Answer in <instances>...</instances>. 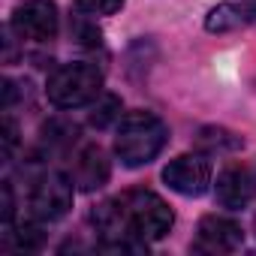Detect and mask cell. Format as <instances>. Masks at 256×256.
Instances as JSON below:
<instances>
[{"mask_svg": "<svg viewBox=\"0 0 256 256\" xmlns=\"http://www.w3.org/2000/svg\"><path fill=\"white\" fill-rule=\"evenodd\" d=\"M166 142H169V126L163 124V118L139 108L120 118L118 136H114V154L126 169H139L157 160Z\"/></svg>", "mask_w": 256, "mask_h": 256, "instance_id": "obj_1", "label": "cell"}, {"mask_svg": "<svg viewBox=\"0 0 256 256\" xmlns=\"http://www.w3.org/2000/svg\"><path fill=\"white\" fill-rule=\"evenodd\" d=\"M102 94V72L94 64H64L52 72L46 96L58 108H78Z\"/></svg>", "mask_w": 256, "mask_h": 256, "instance_id": "obj_2", "label": "cell"}, {"mask_svg": "<svg viewBox=\"0 0 256 256\" xmlns=\"http://www.w3.org/2000/svg\"><path fill=\"white\" fill-rule=\"evenodd\" d=\"M72 208V178L60 172H46L30 190V211L36 220H60Z\"/></svg>", "mask_w": 256, "mask_h": 256, "instance_id": "obj_3", "label": "cell"}, {"mask_svg": "<svg viewBox=\"0 0 256 256\" xmlns=\"http://www.w3.org/2000/svg\"><path fill=\"white\" fill-rule=\"evenodd\" d=\"M12 30L30 42H48L58 34L54 0H24L12 10Z\"/></svg>", "mask_w": 256, "mask_h": 256, "instance_id": "obj_4", "label": "cell"}, {"mask_svg": "<svg viewBox=\"0 0 256 256\" xmlns=\"http://www.w3.org/2000/svg\"><path fill=\"white\" fill-rule=\"evenodd\" d=\"M241 244H244V229H241V223H235L229 217L208 214L196 226V241H193L196 253H208V256L235 253Z\"/></svg>", "mask_w": 256, "mask_h": 256, "instance_id": "obj_5", "label": "cell"}, {"mask_svg": "<svg viewBox=\"0 0 256 256\" xmlns=\"http://www.w3.org/2000/svg\"><path fill=\"white\" fill-rule=\"evenodd\" d=\"M163 181L181 196H202L211 184V166L199 154H181L169 160V166L163 169Z\"/></svg>", "mask_w": 256, "mask_h": 256, "instance_id": "obj_6", "label": "cell"}, {"mask_svg": "<svg viewBox=\"0 0 256 256\" xmlns=\"http://www.w3.org/2000/svg\"><path fill=\"white\" fill-rule=\"evenodd\" d=\"M214 193H217V202L229 211L247 208L256 199V175L247 166H226L217 175Z\"/></svg>", "mask_w": 256, "mask_h": 256, "instance_id": "obj_7", "label": "cell"}, {"mask_svg": "<svg viewBox=\"0 0 256 256\" xmlns=\"http://www.w3.org/2000/svg\"><path fill=\"white\" fill-rule=\"evenodd\" d=\"M108 175H112V169H108V160H106L100 145H88L78 151L76 166H72V184L78 190L94 193V190L108 184Z\"/></svg>", "mask_w": 256, "mask_h": 256, "instance_id": "obj_8", "label": "cell"}, {"mask_svg": "<svg viewBox=\"0 0 256 256\" xmlns=\"http://www.w3.org/2000/svg\"><path fill=\"white\" fill-rule=\"evenodd\" d=\"M250 24H256V0H226L205 16V30L211 34H232Z\"/></svg>", "mask_w": 256, "mask_h": 256, "instance_id": "obj_9", "label": "cell"}, {"mask_svg": "<svg viewBox=\"0 0 256 256\" xmlns=\"http://www.w3.org/2000/svg\"><path fill=\"white\" fill-rule=\"evenodd\" d=\"M196 145L208 154H232L244 148V139L232 130H223V126H205L196 136Z\"/></svg>", "mask_w": 256, "mask_h": 256, "instance_id": "obj_10", "label": "cell"}, {"mask_svg": "<svg viewBox=\"0 0 256 256\" xmlns=\"http://www.w3.org/2000/svg\"><path fill=\"white\" fill-rule=\"evenodd\" d=\"M118 114H120V100L112 96V94H100V96H96V106H94V112H90V124L102 130V126H108Z\"/></svg>", "mask_w": 256, "mask_h": 256, "instance_id": "obj_11", "label": "cell"}, {"mask_svg": "<svg viewBox=\"0 0 256 256\" xmlns=\"http://www.w3.org/2000/svg\"><path fill=\"white\" fill-rule=\"evenodd\" d=\"M76 6L88 16H112L124 6V0H76Z\"/></svg>", "mask_w": 256, "mask_h": 256, "instance_id": "obj_12", "label": "cell"}, {"mask_svg": "<svg viewBox=\"0 0 256 256\" xmlns=\"http://www.w3.org/2000/svg\"><path fill=\"white\" fill-rule=\"evenodd\" d=\"M0 199H4V226H12L16 199H12V184H10V181H4V187H0Z\"/></svg>", "mask_w": 256, "mask_h": 256, "instance_id": "obj_13", "label": "cell"}, {"mask_svg": "<svg viewBox=\"0 0 256 256\" xmlns=\"http://www.w3.org/2000/svg\"><path fill=\"white\" fill-rule=\"evenodd\" d=\"M16 136H18V130H16V124H12V120L6 118V120H4V157H6V160H10V154H12L16 142H18Z\"/></svg>", "mask_w": 256, "mask_h": 256, "instance_id": "obj_14", "label": "cell"}, {"mask_svg": "<svg viewBox=\"0 0 256 256\" xmlns=\"http://www.w3.org/2000/svg\"><path fill=\"white\" fill-rule=\"evenodd\" d=\"M253 232H256V217H253Z\"/></svg>", "mask_w": 256, "mask_h": 256, "instance_id": "obj_15", "label": "cell"}]
</instances>
